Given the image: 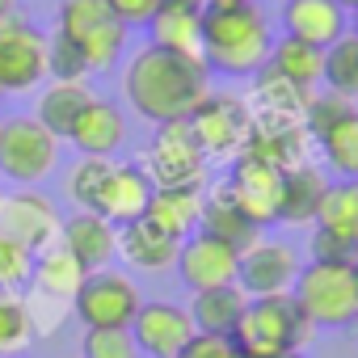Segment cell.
<instances>
[{
	"mask_svg": "<svg viewBox=\"0 0 358 358\" xmlns=\"http://www.w3.org/2000/svg\"><path fill=\"white\" fill-rule=\"evenodd\" d=\"M207 93H211V68L203 64V55H177L148 43L122 68V97L139 118L156 127L186 122Z\"/></svg>",
	"mask_w": 358,
	"mask_h": 358,
	"instance_id": "6da1fadb",
	"label": "cell"
},
{
	"mask_svg": "<svg viewBox=\"0 0 358 358\" xmlns=\"http://www.w3.org/2000/svg\"><path fill=\"white\" fill-rule=\"evenodd\" d=\"M274 34L257 0H207L203 9V64L224 76H257L270 59Z\"/></svg>",
	"mask_w": 358,
	"mask_h": 358,
	"instance_id": "7a4b0ae2",
	"label": "cell"
},
{
	"mask_svg": "<svg viewBox=\"0 0 358 358\" xmlns=\"http://www.w3.org/2000/svg\"><path fill=\"white\" fill-rule=\"evenodd\" d=\"M316 341V324L299 312V303L291 295H262L249 299L236 329H232V345L245 358H262V354H282L295 350L303 354Z\"/></svg>",
	"mask_w": 358,
	"mask_h": 358,
	"instance_id": "3957f363",
	"label": "cell"
},
{
	"mask_svg": "<svg viewBox=\"0 0 358 358\" xmlns=\"http://www.w3.org/2000/svg\"><path fill=\"white\" fill-rule=\"evenodd\" d=\"M291 299L316 329H350L358 320L354 262H308L291 287Z\"/></svg>",
	"mask_w": 358,
	"mask_h": 358,
	"instance_id": "277c9868",
	"label": "cell"
},
{
	"mask_svg": "<svg viewBox=\"0 0 358 358\" xmlns=\"http://www.w3.org/2000/svg\"><path fill=\"white\" fill-rule=\"evenodd\" d=\"M55 34H64L89 59V72L114 68L122 47H127V26L114 17V9L106 0H59Z\"/></svg>",
	"mask_w": 358,
	"mask_h": 358,
	"instance_id": "5b68a950",
	"label": "cell"
},
{
	"mask_svg": "<svg viewBox=\"0 0 358 358\" xmlns=\"http://www.w3.org/2000/svg\"><path fill=\"white\" fill-rule=\"evenodd\" d=\"M143 173L156 190H207V156L186 122H164L152 135Z\"/></svg>",
	"mask_w": 358,
	"mask_h": 358,
	"instance_id": "8992f818",
	"label": "cell"
},
{
	"mask_svg": "<svg viewBox=\"0 0 358 358\" xmlns=\"http://www.w3.org/2000/svg\"><path fill=\"white\" fill-rule=\"evenodd\" d=\"M59 139L34 118V114H13L0 118V173L17 186H34L55 169Z\"/></svg>",
	"mask_w": 358,
	"mask_h": 358,
	"instance_id": "52a82bcc",
	"label": "cell"
},
{
	"mask_svg": "<svg viewBox=\"0 0 358 358\" xmlns=\"http://www.w3.org/2000/svg\"><path fill=\"white\" fill-rule=\"evenodd\" d=\"M190 135L199 139L203 156L207 160H236L245 139H249V127H253V114H249V101L245 97H232V93H207L194 114L186 118Z\"/></svg>",
	"mask_w": 358,
	"mask_h": 358,
	"instance_id": "ba28073f",
	"label": "cell"
},
{
	"mask_svg": "<svg viewBox=\"0 0 358 358\" xmlns=\"http://www.w3.org/2000/svg\"><path fill=\"white\" fill-rule=\"evenodd\" d=\"M139 303H143V295L122 270H93L80 282L72 312L85 329H131Z\"/></svg>",
	"mask_w": 358,
	"mask_h": 358,
	"instance_id": "9c48e42d",
	"label": "cell"
},
{
	"mask_svg": "<svg viewBox=\"0 0 358 358\" xmlns=\"http://www.w3.org/2000/svg\"><path fill=\"white\" fill-rule=\"evenodd\" d=\"M47 80V34L17 17H0V93H30Z\"/></svg>",
	"mask_w": 358,
	"mask_h": 358,
	"instance_id": "30bf717a",
	"label": "cell"
},
{
	"mask_svg": "<svg viewBox=\"0 0 358 358\" xmlns=\"http://www.w3.org/2000/svg\"><path fill=\"white\" fill-rule=\"evenodd\" d=\"M59 211L51 207L47 194L38 190H13L0 194V236H9L13 245H22L30 257L47 253L51 245H59Z\"/></svg>",
	"mask_w": 358,
	"mask_h": 358,
	"instance_id": "8fae6325",
	"label": "cell"
},
{
	"mask_svg": "<svg viewBox=\"0 0 358 358\" xmlns=\"http://www.w3.org/2000/svg\"><path fill=\"white\" fill-rule=\"evenodd\" d=\"M299 270H303V262H299L295 245H287V241H266V236H262L253 249L241 253L236 287H241L249 299H262V295H291Z\"/></svg>",
	"mask_w": 358,
	"mask_h": 358,
	"instance_id": "7c38bea8",
	"label": "cell"
},
{
	"mask_svg": "<svg viewBox=\"0 0 358 358\" xmlns=\"http://www.w3.org/2000/svg\"><path fill=\"white\" fill-rule=\"evenodd\" d=\"M224 190L232 194V203L253 220V224H278V199H282V169L274 164H262L253 156H236L232 160V173Z\"/></svg>",
	"mask_w": 358,
	"mask_h": 358,
	"instance_id": "4fadbf2b",
	"label": "cell"
},
{
	"mask_svg": "<svg viewBox=\"0 0 358 358\" xmlns=\"http://www.w3.org/2000/svg\"><path fill=\"white\" fill-rule=\"evenodd\" d=\"M177 274L190 291H211V287H232L236 282V266H241V253L207 232H194L182 241L177 249Z\"/></svg>",
	"mask_w": 358,
	"mask_h": 358,
	"instance_id": "5bb4252c",
	"label": "cell"
},
{
	"mask_svg": "<svg viewBox=\"0 0 358 358\" xmlns=\"http://www.w3.org/2000/svg\"><path fill=\"white\" fill-rule=\"evenodd\" d=\"M131 337H135L139 354H148V358H177L182 345L194 337V320L177 303H139V312L131 320Z\"/></svg>",
	"mask_w": 358,
	"mask_h": 358,
	"instance_id": "9a60e30c",
	"label": "cell"
},
{
	"mask_svg": "<svg viewBox=\"0 0 358 358\" xmlns=\"http://www.w3.org/2000/svg\"><path fill=\"white\" fill-rule=\"evenodd\" d=\"M152 194H156V186H152V177L143 173V164H114L110 177H106V186H101V194H97V207L93 211L101 220H110L114 228H122V224L143 220Z\"/></svg>",
	"mask_w": 358,
	"mask_h": 358,
	"instance_id": "2e32d148",
	"label": "cell"
},
{
	"mask_svg": "<svg viewBox=\"0 0 358 358\" xmlns=\"http://www.w3.org/2000/svg\"><path fill=\"white\" fill-rule=\"evenodd\" d=\"M59 245L80 262L85 274L110 270V262L118 257V228L101 220L97 211H76L72 220L59 224Z\"/></svg>",
	"mask_w": 358,
	"mask_h": 358,
	"instance_id": "e0dca14e",
	"label": "cell"
},
{
	"mask_svg": "<svg viewBox=\"0 0 358 358\" xmlns=\"http://www.w3.org/2000/svg\"><path fill=\"white\" fill-rule=\"evenodd\" d=\"M350 13L337 5V0H287L282 5V34L299 38L308 47H333L337 38L350 34Z\"/></svg>",
	"mask_w": 358,
	"mask_h": 358,
	"instance_id": "ac0fdd59",
	"label": "cell"
},
{
	"mask_svg": "<svg viewBox=\"0 0 358 358\" xmlns=\"http://www.w3.org/2000/svg\"><path fill=\"white\" fill-rule=\"evenodd\" d=\"M303 89H295L291 80H282L278 72L262 68L253 76V93H249V114L262 127H303V110H308Z\"/></svg>",
	"mask_w": 358,
	"mask_h": 358,
	"instance_id": "d6986e66",
	"label": "cell"
},
{
	"mask_svg": "<svg viewBox=\"0 0 358 358\" xmlns=\"http://www.w3.org/2000/svg\"><path fill=\"white\" fill-rule=\"evenodd\" d=\"M122 139H127V118L114 101H101V97H93L85 106V114L76 118V127L68 135V143H76L80 156H114L122 148Z\"/></svg>",
	"mask_w": 358,
	"mask_h": 358,
	"instance_id": "ffe728a7",
	"label": "cell"
},
{
	"mask_svg": "<svg viewBox=\"0 0 358 358\" xmlns=\"http://www.w3.org/2000/svg\"><path fill=\"white\" fill-rule=\"evenodd\" d=\"M199 232H207V236L232 245L236 253H245V249H253V245L262 241V224H253V220L232 203V194H228L224 186H215V190L203 194V220H199Z\"/></svg>",
	"mask_w": 358,
	"mask_h": 358,
	"instance_id": "44dd1931",
	"label": "cell"
},
{
	"mask_svg": "<svg viewBox=\"0 0 358 358\" xmlns=\"http://www.w3.org/2000/svg\"><path fill=\"white\" fill-rule=\"evenodd\" d=\"M324 190H329V177L320 173V164L303 160V164L287 169L282 173V199H278V224H291V228L312 224Z\"/></svg>",
	"mask_w": 358,
	"mask_h": 358,
	"instance_id": "7402d4cb",
	"label": "cell"
},
{
	"mask_svg": "<svg viewBox=\"0 0 358 358\" xmlns=\"http://www.w3.org/2000/svg\"><path fill=\"white\" fill-rule=\"evenodd\" d=\"M177 249H182V241H173L169 232H160L148 220H135V224H122L118 228V253L135 270H152V274L156 270H169L177 262Z\"/></svg>",
	"mask_w": 358,
	"mask_h": 358,
	"instance_id": "603a6c76",
	"label": "cell"
},
{
	"mask_svg": "<svg viewBox=\"0 0 358 358\" xmlns=\"http://www.w3.org/2000/svg\"><path fill=\"white\" fill-rule=\"evenodd\" d=\"M30 282H34V295H38V299H51V303L72 308V299H76V291H80V282H85V270H80V262H76L64 245H51L47 253L34 257Z\"/></svg>",
	"mask_w": 358,
	"mask_h": 358,
	"instance_id": "cb8c5ba5",
	"label": "cell"
},
{
	"mask_svg": "<svg viewBox=\"0 0 358 358\" xmlns=\"http://www.w3.org/2000/svg\"><path fill=\"white\" fill-rule=\"evenodd\" d=\"M93 97H97V93H93L85 80H51V85L43 89V97H38L34 118H38L55 139H68L72 127H76V118L85 114V106H89Z\"/></svg>",
	"mask_w": 358,
	"mask_h": 358,
	"instance_id": "d4e9b609",
	"label": "cell"
},
{
	"mask_svg": "<svg viewBox=\"0 0 358 358\" xmlns=\"http://www.w3.org/2000/svg\"><path fill=\"white\" fill-rule=\"evenodd\" d=\"M203 194L207 190H156L143 220L156 224L160 232H169L173 241H186L199 232V220H203Z\"/></svg>",
	"mask_w": 358,
	"mask_h": 358,
	"instance_id": "484cf974",
	"label": "cell"
},
{
	"mask_svg": "<svg viewBox=\"0 0 358 358\" xmlns=\"http://www.w3.org/2000/svg\"><path fill=\"white\" fill-rule=\"evenodd\" d=\"M148 30H152V47H164L177 55H203V9L160 5Z\"/></svg>",
	"mask_w": 358,
	"mask_h": 358,
	"instance_id": "4316f807",
	"label": "cell"
},
{
	"mask_svg": "<svg viewBox=\"0 0 358 358\" xmlns=\"http://www.w3.org/2000/svg\"><path fill=\"white\" fill-rule=\"evenodd\" d=\"M249 295L232 282V287H211V291H194L190 299V320H194V333H215V337H232L241 312H245Z\"/></svg>",
	"mask_w": 358,
	"mask_h": 358,
	"instance_id": "83f0119b",
	"label": "cell"
},
{
	"mask_svg": "<svg viewBox=\"0 0 358 358\" xmlns=\"http://www.w3.org/2000/svg\"><path fill=\"white\" fill-rule=\"evenodd\" d=\"M266 68L270 72H278L282 80H291L295 89H303V93H312L316 85H320V76H324V51L320 47H308V43H299V38H274V47H270V59H266Z\"/></svg>",
	"mask_w": 358,
	"mask_h": 358,
	"instance_id": "f1b7e54d",
	"label": "cell"
},
{
	"mask_svg": "<svg viewBox=\"0 0 358 358\" xmlns=\"http://www.w3.org/2000/svg\"><path fill=\"white\" fill-rule=\"evenodd\" d=\"M312 224L358 245V177H337V182H329Z\"/></svg>",
	"mask_w": 358,
	"mask_h": 358,
	"instance_id": "f546056e",
	"label": "cell"
},
{
	"mask_svg": "<svg viewBox=\"0 0 358 358\" xmlns=\"http://www.w3.org/2000/svg\"><path fill=\"white\" fill-rule=\"evenodd\" d=\"M324 164L337 173V177H358V110L345 114L341 122H333L320 139H316Z\"/></svg>",
	"mask_w": 358,
	"mask_h": 358,
	"instance_id": "4dcf8cb0",
	"label": "cell"
},
{
	"mask_svg": "<svg viewBox=\"0 0 358 358\" xmlns=\"http://www.w3.org/2000/svg\"><path fill=\"white\" fill-rule=\"evenodd\" d=\"M320 85L329 93H337V97L358 101V38L354 34H345L333 47H324V76H320Z\"/></svg>",
	"mask_w": 358,
	"mask_h": 358,
	"instance_id": "1f68e13d",
	"label": "cell"
},
{
	"mask_svg": "<svg viewBox=\"0 0 358 358\" xmlns=\"http://www.w3.org/2000/svg\"><path fill=\"white\" fill-rule=\"evenodd\" d=\"M114 160L110 156H80V164L68 173V199L76 203V211H93L97 207V194L106 186Z\"/></svg>",
	"mask_w": 358,
	"mask_h": 358,
	"instance_id": "d6a6232c",
	"label": "cell"
},
{
	"mask_svg": "<svg viewBox=\"0 0 358 358\" xmlns=\"http://www.w3.org/2000/svg\"><path fill=\"white\" fill-rule=\"evenodd\" d=\"M30 341H34V320L26 299L17 291H0V354H17Z\"/></svg>",
	"mask_w": 358,
	"mask_h": 358,
	"instance_id": "836d02e7",
	"label": "cell"
},
{
	"mask_svg": "<svg viewBox=\"0 0 358 358\" xmlns=\"http://www.w3.org/2000/svg\"><path fill=\"white\" fill-rule=\"evenodd\" d=\"M358 110V101H350V97H337V93H312L308 97V110H303V135L316 143L333 122H341L345 114H354Z\"/></svg>",
	"mask_w": 358,
	"mask_h": 358,
	"instance_id": "e575fe53",
	"label": "cell"
},
{
	"mask_svg": "<svg viewBox=\"0 0 358 358\" xmlns=\"http://www.w3.org/2000/svg\"><path fill=\"white\" fill-rule=\"evenodd\" d=\"M85 358H139L131 329H85Z\"/></svg>",
	"mask_w": 358,
	"mask_h": 358,
	"instance_id": "d590c367",
	"label": "cell"
},
{
	"mask_svg": "<svg viewBox=\"0 0 358 358\" xmlns=\"http://www.w3.org/2000/svg\"><path fill=\"white\" fill-rule=\"evenodd\" d=\"M47 76L51 80H85L89 76V59L64 34H51L47 38Z\"/></svg>",
	"mask_w": 358,
	"mask_h": 358,
	"instance_id": "8d00e7d4",
	"label": "cell"
},
{
	"mask_svg": "<svg viewBox=\"0 0 358 358\" xmlns=\"http://www.w3.org/2000/svg\"><path fill=\"white\" fill-rule=\"evenodd\" d=\"M30 270H34V257L9 236H0V291H22L30 282Z\"/></svg>",
	"mask_w": 358,
	"mask_h": 358,
	"instance_id": "74e56055",
	"label": "cell"
},
{
	"mask_svg": "<svg viewBox=\"0 0 358 358\" xmlns=\"http://www.w3.org/2000/svg\"><path fill=\"white\" fill-rule=\"evenodd\" d=\"M308 253H312V262H358V245L354 241H341V236H333L324 228L312 232Z\"/></svg>",
	"mask_w": 358,
	"mask_h": 358,
	"instance_id": "f35d334b",
	"label": "cell"
},
{
	"mask_svg": "<svg viewBox=\"0 0 358 358\" xmlns=\"http://www.w3.org/2000/svg\"><path fill=\"white\" fill-rule=\"evenodd\" d=\"M177 358H245L236 345H232V337H215V333H194L186 345H182V354Z\"/></svg>",
	"mask_w": 358,
	"mask_h": 358,
	"instance_id": "ab89813d",
	"label": "cell"
},
{
	"mask_svg": "<svg viewBox=\"0 0 358 358\" xmlns=\"http://www.w3.org/2000/svg\"><path fill=\"white\" fill-rule=\"evenodd\" d=\"M106 5L114 9V17L131 30V26H148L156 17V9L164 5V0H106Z\"/></svg>",
	"mask_w": 358,
	"mask_h": 358,
	"instance_id": "60d3db41",
	"label": "cell"
},
{
	"mask_svg": "<svg viewBox=\"0 0 358 358\" xmlns=\"http://www.w3.org/2000/svg\"><path fill=\"white\" fill-rule=\"evenodd\" d=\"M164 5H186V9H207V0H164Z\"/></svg>",
	"mask_w": 358,
	"mask_h": 358,
	"instance_id": "b9f144b4",
	"label": "cell"
},
{
	"mask_svg": "<svg viewBox=\"0 0 358 358\" xmlns=\"http://www.w3.org/2000/svg\"><path fill=\"white\" fill-rule=\"evenodd\" d=\"M345 22H350V34L358 38V9H350V17H345Z\"/></svg>",
	"mask_w": 358,
	"mask_h": 358,
	"instance_id": "7bdbcfd3",
	"label": "cell"
},
{
	"mask_svg": "<svg viewBox=\"0 0 358 358\" xmlns=\"http://www.w3.org/2000/svg\"><path fill=\"white\" fill-rule=\"evenodd\" d=\"M262 358H303V354H295V350H282V354H262Z\"/></svg>",
	"mask_w": 358,
	"mask_h": 358,
	"instance_id": "ee69618b",
	"label": "cell"
},
{
	"mask_svg": "<svg viewBox=\"0 0 358 358\" xmlns=\"http://www.w3.org/2000/svg\"><path fill=\"white\" fill-rule=\"evenodd\" d=\"M5 13H13V0H0V17H5Z\"/></svg>",
	"mask_w": 358,
	"mask_h": 358,
	"instance_id": "f6af8a7d",
	"label": "cell"
},
{
	"mask_svg": "<svg viewBox=\"0 0 358 358\" xmlns=\"http://www.w3.org/2000/svg\"><path fill=\"white\" fill-rule=\"evenodd\" d=\"M337 5H341V9L350 13V9H358V0H337Z\"/></svg>",
	"mask_w": 358,
	"mask_h": 358,
	"instance_id": "bcb514c9",
	"label": "cell"
},
{
	"mask_svg": "<svg viewBox=\"0 0 358 358\" xmlns=\"http://www.w3.org/2000/svg\"><path fill=\"white\" fill-rule=\"evenodd\" d=\"M354 358H358V350H354Z\"/></svg>",
	"mask_w": 358,
	"mask_h": 358,
	"instance_id": "7dc6e473",
	"label": "cell"
},
{
	"mask_svg": "<svg viewBox=\"0 0 358 358\" xmlns=\"http://www.w3.org/2000/svg\"><path fill=\"white\" fill-rule=\"evenodd\" d=\"M354 270H358V262H354Z\"/></svg>",
	"mask_w": 358,
	"mask_h": 358,
	"instance_id": "c3c4849f",
	"label": "cell"
}]
</instances>
